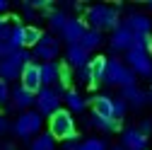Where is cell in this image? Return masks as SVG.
<instances>
[{
    "label": "cell",
    "instance_id": "6da1fadb",
    "mask_svg": "<svg viewBox=\"0 0 152 150\" xmlns=\"http://www.w3.org/2000/svg\"><path fill=\"white\" fill-rule=\"evenodd\" d=\"M85 22L89 24V29H97V32L111 29L113 32L121 24V10L111 7V5H92L85 12Z\"/></svg>",
    "mask_w": 152,
    "mask_h": 150
},
{
    "label": "cell",
    "instance_id": "7a4b0ae2",
    "mask_svg": "<svg viewBox=\"0 0 152 150\" xmlns=\"http://www.w3.org/2000/svg\"><path fill=\"white\" fill-rule=\"evenodd\" d=\"M41 126H44V116L36 109H29V111H22L17 116V121L12 124V131L20 140H31V136L36 138L41 133Z\"/></svg>",
    "mask_w": 152,
    "mask_h": 150
},
{
    "label": "cell",
    "instance_id": "3957f363",
    "mask_svg": "<svg viewBox=\"0 0 152 150\" xmlns=\"http://www.w3.org/2000/svg\"><path fill=\"white\" fill-rule=\"evenodd\" d=\"M34 61V56H31V51H27V49H20V51H15L10 58H5V61H0V80H5L7 85L12 82V80H20V75H22V68L24 65H29Z\"/></svg>",
    "mask_w": 152,
    "mask_h": 150
},
{
    "label": "cell",
    "instance_id": "277c9868",
    "mask_svg": "<svg viewBox=\"0 0 152 150\" xmlns=\"http://www.w3.org/2000/svg\"><path fill=\"white\" fill-rule=\"evenodd\" d=\"M138 75L133 73L121 58H109L106 61V73H104V82L106 85H118V87H130L135 85Z\"/></svg>",
    "mask_w": 152,
    "mask_h": 150
},
{
    "label": "cell",
    "instance_id": "5b68a950",
    "mask_svg": "<svg viewBox=\"0 0 152 150\" xmlns=\"http://www.w3.org/2000/svg\"><path fill=\"white\" fill-rule=\"evenodd\" d=\"M48 133L56 140H70L77 136V128H75V119L68 109H61L48 119Z\"/></svg>",
    "mask_w": 152,
    "mask_h": 150
},
{
    "label": "cell",
    "instance_id": "8992f818",
    "mask_svg": "<svg viewBox=\"0 0 152 150\" xmlns=\"http://www.w3.org/2000/svg\"><path fill=\"white\" fill-rule=\"evenodd\" d=\"M61 95L56 92L53 87H41L39 92H36V102H34V107H36V111H39L41 116H53L56 111H61Z\"/></svg>",
    "mask_w": 152,
    "mask_h": 150
},
{
    "label": "cell",
    "instance_id": "52a82bcc",
    "mask_svg": "<svg viewBox=\"0 0 152 150\" xmlns=\"http://www.w3.org/2000/svg\"><path fill=\"white\" fill-rule=\"evenodd\" d=\"M126 65L135 75H142V78H150L152 75V58H150V53L138 49V46H130L126 51Z\"/></svg>",
    "mask_w": 152,
    "mask_h": 150
},
{
    "label": "cell",
    "instance_id": "ba28073f",
    "mask_svg": "<svg viewBox=\"0 0 152 150\" xmlns=\"http://www.w3.org/2000/svg\"><path fill=\"white\" fill-rule=\"evenodd\" d=\"M58 53H61V39H56L51 32L41 34V41L36 44L34 51H31L34 58H41L44 63H53L56 58H58Z\"/></svg>",
    "mask_w": 152,
    "mask_h": 150
},
{
    "label": "cell",
    "instance_id": "9c48e42d",
    "mask_svg": "<svg viewBox=\"0 0 152 150\" xmlns=\"http://www.w3.org/2000/svg\"><path fill=\"white\" fill-rule=\"evenodd\" d=\"M20 80H22V87H24V90H29L31 95H36V92L44 87V85H41V65L36 63V61H31L29 65H24Z\"/></svg>",
    "mask_w": 152,
    "mask_h": 150
},
{
    "label": "cell",
    "instance_id": "30bf717a",
    "mask_svg": "<svg viewBox=\"0 0 152 150\" xmlns=\"http://www.w3.org/2000/svg\"><path fill=\"white\" fill-rule=\"evenodd\" d=\"M85 32H87L85 20H80V17H70V22H68V24L63 27V32H61V39H63L68 46H75V44L82 41Z\"/></svg>",
    "mask_w": 152,
    "mask_h": 150
},
{
    "label": "cell",
    "instance_id": "8fae6325",
    "mask_svg": "<svg viewBox=\"0 0 152 150\" xmlns=\"http://www.w3.org/2000/svg\"><path fill=\"white\" fill-rule=\"evenodd\" d=\"M109 46H111V51H128L130 46H133V32L121 22L116 29L111 32V39H109Z\"/></svg>",
    "mask_w": 152,
    "mask_h": 150
},
{
    "label": "cell",
    "instance_id": "7c38bea8",
    "mask_svg": "<svg viewBox=\"0 0 152 150\" xmlns=\"http://www.w3.org/2000/svg\"><path fill=\"white\" fill-rule=\"evenodd\" d=\"M89 51L87 49H82L80 44H75V46H68V51H65V65L68 68H75V70H80V68H85V65H89Z\"/></svg>",
    "mask_w": 152,
    "mask_h": 150
},
{
    "label": "cell",
    "instance_id": "4fadbf2b",
    "mask_svg": "<svg viewBox=\"0 0 152 150\" xmlns=\"http://www.w3.org/2000/svg\"><path fill=\"white\" fill-rule=\"evenodd\" d=\"M34 102H36V95H31L29 90H24L22 85H17V87H12V97H10V109H20V111H29Z\"/></svg>",
    "mask_w": 152,
    "mask_h": 150
},
{
    "label": "cell",
    "instance_id": "5bb4252c",
    "mask_svg": "<svg viewBox=\"0 0 152 150\" xmlns=\"http://www.w3.org/2000/svg\"><path fill=\"white\" fill-rule=\"evenodd\" d=\"M123 150H147V136H142L138 128H126L121 133Z\"/></svg>",
    "mask_w": 152,
    "mask_h": 150
},
{
    "label": "cell",
    "instance_id": "9a60e30c",
    "mask_svg": "<svg viewBox=\"0 0 152 150\" xmlns=\"http://www.w3.org/2000/svg\"><path fill=\"white\" fill-rule=\"evenodd\" d=\"M121 99L128 104V107H145L147 104V90H140L138 85H130V87H121Z\"/></svg>",
    "mask_w": 152,
    "mask_h": 150
},
{
    "label": "cell",
    "instance_id": "2e32d148",
    "mask_svg": "<svg viewBox=\"0 0 152 150\" xmlns=\"http://www.w3.org/2000/svg\"><path fill=\"white\" fill-rule=\"evenodd\" d=\"M133 34H150L152 32V20L147 15H142V12H130L128 17H126V22H123Z\"/></svg>",
    "mask_w": 152,
    "mask_h": 150
},
{
    "label": "cell",
    "instance_id": "e0dca14e",
    "mask_svg": "<svg viewBox=\"0 0 152 150\" xmlns=\"http://www.w3.org/2000/svg\"><path fill=\"white\" fill-rule=\"evenodd\" d=\"M39 65H41V85L44 87L58 85V80H61V63L53 61V63H39Z\"/></svg>",
    "mask_w": 152,
    "mask_h": 150
},
{
    "label": "cell",
    "instance_id": "ac0fdd59",
    "mask_svg": "<svg viewBox=\"0 0 152 150\" xmlns=\"http://www.w3.org/2000/svg\"><path fill=\"white\" fill-rule=\"evenodd\" d=\"M92 109H94V116L113 119V99L109 95H97L92 99Z\"/></svg>",
    "mask_w": 152,
    "mask_h": 150
},
{
    "label": "cell",
    "instance_id": "d6986e66",
    "mask_svg": "<svg viewBox=\"0 0 152 150\" xmlns=\"http://www.w3.org/2000/svg\"><path fill=\"white\" fill-rule=\"evenodd\" d=\"M63 99H65V104H68V111H70V114H72V111H75V114H80V111L87 109V99L80 95L77 90H68L65 95H63Z\"/></svg>",
    "mask_w": 152,
    "mask_h": 150
},
{
    "label": "cell",
    "instance_id": "ffe728a7",
    "mask_svg": "<svg viewBox=\"0 0 152 150\" xmlns=\"http://www.w3.org/2000/svg\"><path fill=\"white\" fill-rule=\"evenodd\" d=\"M106 56H94L89 61V70H92V87H97L104 80V73H106Z\"/></svg>",
    "mask_w": 152,
    "mask_h": 150
},
{
    "label": "cell",
    "instance_id": "44dd1931",
    "mask_svg": "<svg viewBox=\"0 0 152 150\" xmlns=\"http://www.w3.org/2000/svg\"><path fill=\"white\" fill-rule=\"evenodd\" d=\"M89 126L97 128V131H104V133H113V131H121V121L116 119H102V116H89Z\"/></svg>",
    "mask_w": 152,
    "mask_h": 150
},
{
    "label": "cell",
    "instance_id": "7402d4cb",
    "mask_svg": "<svg viewBox=\"0 0 152 150\" xmlns=\"http://www.w3.org/2000/svg\"><path fill=\"white\" fill-rule=\"evenodd\" d=\"M70 22V15L65 12V10H53L51 15H48V27H51V32H63V27Z\"/></svg>",
    "mask_w": 152,
    "mask_h": 150
},
{
    "label": "cell",
    "instance_id": "603a6c76",
    "mask_svg": "<svg viewBox=\"0 0 152 150\" xmlns=\"http://www.w3.org/2000/svg\"><path fill=\"white\" fill-rule=\"evenodd\" d=\"M102 41H104V39H102V32L89 29V27H87V32H85V36H82L80 46H82V49H87V51L92 53L94 49H99V46H102Z\"/></svg>",
    "mask_w": 152,
    "mask_h": 150
},
{
    "label": "cell",
    "instance_id": "cb8c5ba5",
    "mask_svg": "<svg viewBox=\"0 0 152 150\" xmlns=\"http://www.w3.org/2000/svg\"><path fill=\"white\" fill-rule=\"evenodd\" d=\"M29 150H56V138L48 133H39L36 138H31V145H29Z\"/></svg>",
    "mask_w": 152,
    "mask_h": 150
},
{
    "label": "cell",
    "instance_id": "d4e9b609",
    "mask_svg": "<svg viewBox=\"0 0 152 150\" xmlns=\"http://www.w3.org/2000/svg\"><path fill=\"white\" fill-rule=\"evenodd\" d=\"M41 29L39 27H34V24H29V27H24V49H34L36 44L41 41Z\"/></svg>",
    "mask_w": 152,
    "mask_h": 150
},
{
    "label": "cell",
    "instance_id": "484cf974",
    "mask_svg": "<svg viewBox=\"0 0 152 150\" xmlns=\"http://www.w3.org/2000/svg\"><path fill=\"white\" fill-rule=\"evenodd\" d=\"M15 51L24 49V27L22 24H12V34H10V41H7Z\"/></svg>",
    "mask_w": 152,
    "mask_h": 150
},
{
    "label": "cell",
    "instance_id": "4316f807",
    "mask_svg": "<svg viewBox=\"0 0 152 150\" xmlns=\"http://www.w3.org/2000/svg\"><path fill=\"white\" fill-rule=\"evenodd\" d=\"M133 46L150 53L152 51V34H133Z\"/></svg>",
    "mask_w": 152,
    "mask_h": 150
},
{
    "label": "cell",
    "instance_id": "83f0119b",
    "mask_svg": "<svg viewBox=\"0 0 152 150\" xmlns=\"http://www.w3.org/2000/svg\"><path fill=\"white\" fill-rule=\"evenodd\" d=\"M77 150H109V148H106V140H102V138H87L80 143Z\"/></svg>",
    "mask_w": 152,
    "mask_h": 150
},
{
    "label": "cell",
    "instance_id": "f1b7e54d",
    "mask_svg": "<svg viewBox=\"0 0 152 150\" xmlns=\"http://www.w3.org/2000/svg\"><path fill=\"white\" fill-rule=\"evenodd\" d=\"M10 34H12L10 17L7 15H0V41H10Z\"/></svg>",
    "mask_w": 152,
    "mask_h": 150
},
{
    "label": "cell",
    "instance_id": "f546056e",
    "mask_svg": "<svg viewBox=\"0 0 152 150\" xmlns=\"http://www.w3.org/2000/svg\"><path fill=\"white\" fill-rule=\"evenodd\" d=\"M126 111H128V104H126L121 97H116V99H113V119L121 121V119L126 116Z\"/></svg>",
    "mask_w": 152,
    "mask_h": 150
},
{
    "label": "cell",
    "instance_id": "4dcf8cb0",
    "mask_svg": "<svg viewBox=\"0 0 152 150\" xmlns=\"http://www.w3.org/2000/svg\"><path fill=\"white\" fill-rule=\"evenodd\" d=\"M75 75H77V80H80L82 85H89V87H92V70H89V65L80 68L77 73H75Z\"/></svg>",
    "mask_w": 152,
    "mask_h": 150
},
{
    "label": "cell",
    "instance_id": "1f68e13d",
    "mask_svg": "<svg viewBox=\"0 0 152 150\" xmlns=\"http://www.w3.org/2000/svg\"><path fill=\"white\" fill-rule=\"evenodd\" d=\"M70 80H72L70 68H68V65H61V80H58V85H63L65 90H70Z\"/></svg>",
    "mask_w": 152,
    "mask_h": 150
},
{
    "label": "cell",
    "instance_id": "d6a6232c",
    "mask_svg": "<svg viewBox=\"0 0 152 150\" xmlns=\"http://www.w3.org/2000/svg\"><path fill=\"white\" fill-rule=\"evenodd\" d=\"M10 97H12L10 85H7L5 80H0V104H7V102H10Z\"/></svg>",
    "mask_w": 152,
    "mask_h": 150
},
{
    "label": "cell",
    "instance_id": "836d02e7",
    "mask_svg": "<svg viewBox=\"0 0 152 150\" xmlns=\"http://www.w3.org/2000/svg\"><path fill=\"white\" fill-rule=\"evenodd\" d=\"M10 131H12V124H10V119H7L5 114H0V136L10 133Z\"/></svg>",
    "mask_w": 152,
    "mask_h": 150
},
{
    "label": "cell",
    "instance_id": "e575fe53",
    "mask_svg": "<svg viewBox=\"0 0 152 150\" xmlns=\"http://www.w3.org/2000/svg\"><path fill=\"white\" fill-rule=\"evenodd\" d=\"M138 131H140L142 136H150V133H152V121H150V119H145V121L138 126Z\"/></svg>",
    "mask_w": 152,
    "mask_h": 150
},
{
    "label": "cell",
    "instance_id": "d590c367",
    "mask_svg": "<svg viewBox=\"0 0 152 150\" xmlns=\"http://www.w3.org/2000/svg\"><path fill=\"white\" fill-rule=\"evenodd\" d=\"M77 148H80V140H77V138L63 140V150H77Z\"/></svg>",
    "mask_w": 152,
    "mask_h": 150
},
{
    "label": "cell",
    "instance_id": "8d00e7d4",
    "mask_svg": "<svg viewBox=\"0 0 152 150\" xmlns=\"http://www.w3.org/2000/svg\"><path fill=\"white\" fill-rule=\"evenodd\" d=\"M24 17H27V20H34V17H36V10L29 3H24Z\"/></svg>",
    "mask_w": 152,
    "mask_h": 150
},
{
    "label": "cell",
    "instance_id": "74e56055",
    "mask_svg": "<svg viewBox=\"0 0 152 150\" xmlns=\"http://www.w3.org/2000/svg\"><path fill=\"white\" fill-rule=\"evenodd\" d=\"M7 7H10V5H7V0H0V15L7 12Z\"/></svg>",
    "mask_w": 152,
    "mask_h": 150
},
{
    "label": "cell",
    "instance_id": "f35d334b",
    "mask_svg": "<svg viewBox=\"0 0 152 150\" xmlns=\"http://www.w3.org/2000/svg\"><path fill=\"white\" fill-rule=\"evenodd\" d=\"M0 150H15V145H12V143H3V145H0Z\"/></svg>",
    "mask_w": 152,
    "mask_h": 150
},
{
    "label": "cell",
    "instance_id": "ab89813d",
    "mask_svg": "<svg viewBox=\"0 0 152 150\" xmlns=\"http://www.w3.org/2000/svg\"><path fill=\"white\" fill-rule=\"evenodd\" d=\"M147 102L152 104V90H147Z\"/></svg>",
    "mask_w": 152,
    "mask_h": 150
},
{
    "label": "cell",
    "instance_id": "60d3db41",
    "mask_svg": "<svg viewBox=\"0 0 152 150\" xmlns=\"http://www.w3.org/2000/svg\"><path fill=\"white\" fill-rule=\"evenodd\" d=\"M111 150H123V148H121V145H116V148H111Z\"/></svg>",
    "mask_w": 152,
    "mask_h": 150
},
{
    "label": "cell",
    "instance_id": "b9f144b4",
    "mask_svg": "<svg viewBox=\"0 0 152 150\" xmlns=\"http://www.w3.org/2000/svg\"><path fill=\"white\" fill-rule=\"evenodd\" d=\"M150 10H152V3H150Z\"/></svg>",
    "mask_w": 152,
    "mask_h": 150
}]
</instances>
